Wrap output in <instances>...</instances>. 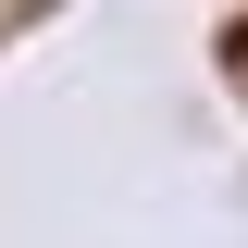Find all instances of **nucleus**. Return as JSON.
Segmentation results:
<instances>
[{
    "label": "nucleus",
    "instance_id": "obj_1",
    "mask_svg": "<svg viewBox=\"0 0 248 248\" xmlns=\"http://www.w3.org/2000/svg\"><path fill=\"white\" fill-rule=\"evenodd\" d=\"M0 25H13V13H0Z\"/></svg>",
    "mask_w": 248,
    "mask_h": 248
}]
</instances>
